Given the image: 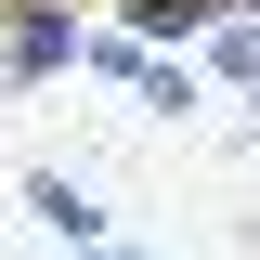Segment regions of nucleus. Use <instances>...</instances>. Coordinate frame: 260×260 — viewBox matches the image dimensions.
<instances>
[{"label":"nucleus","mask_w":260,"mask_h":260,"mask_svg":"<svg viewBox=\"0 0 260 260\" xmlns=\"http://www.w3.org/2000/svg\"><path fill=\"white\" fill-rule=\"evenodd\" d=\"M65 260H156V247H117V234H91V247H65Z\"/></svg>","instance_id":"5"},{"label":"nucleus","mask_w":260,"mask_h":260,"mask_svg":"<svg viewBox=\"0 0 260 260\" xmlns=\"http://www.w3.org/2000/svg\"><path fill=\"white\" fill-rule=\"evenodd\" d=\"M78 52H91V13L78 0H0V104L78 78Z\"/></svg>","instance_id":"1"},{"label":"nucleus","mask_w":260,"mask_h":260,"mask_svg":"<svg viewBox=\"0 0 260 260\" xmlns=\"http://www.w3.org/2000/svg\"><path fill=\"white\" fill-rule=\"evenodd\" d=\"M130 104H143V117H195V104H208L195 52H143V65H130Z\"/></svg>","instance_id":"4"},{"label":"nucleus","mask_w":260,"mask_h":260,"mask_svg":"<svg viewBox=\"0 0 260 260\" xmlns=\"http://www.w3.org/2000/svg\"><path fill=\"white\" fill-rule=\"evenodd\" d=\"M26 221H39V234H65V247H91V234H117V208H104L78 169H26Z\"/></svg>","instance_id":"2"},{"label":"nucleus","mask_w":260,"mask_h":260,"mask_svg":"<svg viewBox=\"0 0 260 260\" xmlns=\"http://www.w3.org/2000/svg\"><path fill=\"white\" fill-rule=\"evenodd\" d=\"M195 78H208V91H247V104H260V13H221V26L195 39Z\"/></svg>","instance_id":"3"}]
</instances>
